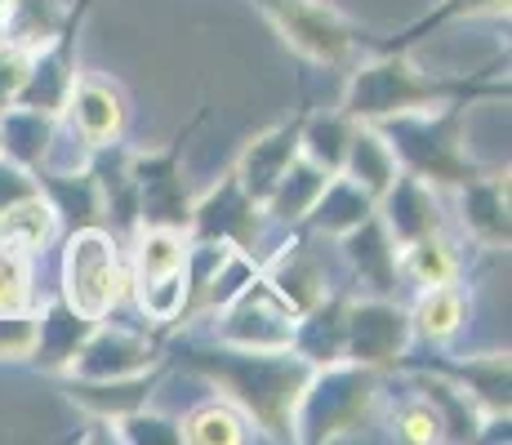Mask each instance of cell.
Returning <instances> with one entry per match:
<instances>
[{
  "label": "cell",
  "instance_id": "8d00e7d4",
  "mask_svg": "<svg viewBox=\"0 0 512 445\" xmlns=\"http://www.w3.org/2000/svg\"><path fill=\"white\" fill-rule=\"evenodd\" d=\"M401 272L415 276L419 285H450L459 281V254L441 232H428L419 241L401 245Z\"/></svg>",
  "mask_w": 512,
  "mask_h": 445
},
{
  "label": "cell",
  "instance_id": "8fae6325",
  "mask_svg": "<svg viewBox=\"0 0 512 445\" xmlns=\"http://www.w3.org/2000/svg\"><path fill=\"white\" fill-rule=\"evenodd\" d=\"M410 339V312L401 308L397 299H348V343H343V356L357 365H370L379 374H392L397 361L406 356Z\"/></svg>",
  "mask_w": 512,
  "mask_h": 445
},
{
  "label": "cell",
  "instance_id": "7a4b0ae2",
  "mask_svg": "<svg viewBox=\"0 0 512 445\" xmlns=\"http://www.w3.org/2000/svg\"><path fill=\"white\" fill-rule=\"evenodd\" d=\"M508 76L472 72V76H432L410 63L406 49H374L370 63L352 72L343 89L339 112L352 121H388L406 112H432L446 103H481V98H508Z\"/></svg>",
  "mask_w": 512,
  "mask_h": 445
},
{
  "label": "cell",
  "instance_id": "3957f363",
  "mask_svg": "<svg viewBox=\"0 0 512 445\" xmlns=\"http://www.w3.org/2000/svg\"><path fill=\"white\" fill-rule=\"evenodd\" d=\"M477 103H446L432 112H406L374 121V130L388 138L392 156L406 174L423 178L428 187H464L481 174L468 152V112Z\"/></svg>",
  "mask_w": 512,
  "mask_h": 445
},
{
  "label": "cell",
  "instance_id": "30bf717a",
  "mask_svg": "<svg viewBox=\"0 0 512 445\" xmlns=\"http://www.w3.org/2000/svg\"><path fill=\"white\" fill-rule=\"evenodd\" d=\"M263 205L236 183V174L228 170L205 196L192 201V219H187V236L192 241H210V245H232V250L254 254L263 236Z\"/></svg>",
  "mask_w": 512,
  "mask_h": 445
},
{
  "label": "cell",
  "instance_id": "f1b7e54d",
  "mask_svg": "<svg viewBox=\"0 0 512 445\" xmlns=\"http://www.w3.org/2000/svg\"><path fill=\"white\" fill-rule=\"evenodd\" d=\"M352 183L361 187V192H370L374 201H379L383 192L392 187V178L401 174L397 156H392L388 138L374 130L370 121H357V130H352V143H348V156H343V170Z\"/></svg>",
  "mask_w": 512,
  "mask_h": 445
},
{
  "label": "cell",
  "instance_id": "d4e9b609",
  "mask_svg": "<svg viewBox=\"0 0 512 445\" xmlns=\"http://www.w3.org/2000/svg\"><path fill=\"white\" fill-rule=\"evenodd\" d=\"M63 116H45L32 107H5L0 112V156H9L23 170H41L54 156V130Z\"/></svg>",
  "mask_w": 512,
  "mask_h": 445
},
{
  "label": "cell",
  "instance_id": "cb8c5ba5",
  "mask_svg": "<svg viewBox=\"0 0 512 445\" xmlns=\"http://www.w3.org/2000/svg\"><path fill=\"white\" fill-rule=\"evenodd\" d=\"M32 178L45 192V201L54 205L58 227H67V232H76V227H103V196H98L90 165L76 174H58V170H49V165H41Z\"/></svg>",
  "mask_w": 512,
  "mask_h": 445
},
{
  "label": "cell",
  "instance_id": "83f0119b",
  "mask_svg": "<svg viewBox=\"0 0 512 445\" xmlns=\"http://www.w3.org/2000/svg\"><path fill=\"white\" fill-rule=\"evenodd\" d=\"M410 374H415L419 397L437 410L441 441H481V419H486V414L472 405L464 388H455L450 379H441V374H432V370H410Z\"/></svg>",
  "mask_w": 512,
  "mask_h": 445
},
{
  "label": "cell",
  "instance_id": "ffe728a7",
  "mask_svg": "<svg viewBox=\"0 0 512 445\" xmlns=\"http://www.w3.org/2000/svg\"><path fill=\"white\" fill-rule=\"evenodd\" d=\"M374 210H379L388 236L397 241V250L401 245H410V241H419V236H428V232H441V210H437L432 187L423 183V178L406 174V170L392 178V187L379 196Z\"/></svg>",
  "mask_w": 512,
  "mask_h": 445
},
{
  "label": "cell",
  "instance_id": "5b68a950",
  "mask_svg": "<svg viewBox=\"0 0 512 445\" xmlns=\"http://www.w3.org/2000/svg\"><path fill=\"white\" fill-rule=\"evenodd\" d=\"M125 272L121 245L107 227H76L67 232V250H63V299L72 303L81 316L90 321H107L116 312V303L125 299Z\"/></svg>",
  "mask_w": 512,
  "mask_h": 445
},
{
  "label": "cell",
  "instance_id": "836d02e7",
  "mask_svg": "<svg viewBox=\"0 0 512 445\" xmlns=\"http://www.w3.org/2000/svg\"><path fill=\"white\" fill-rule=\"evenodd\" d=\"M352 121L348 112H303V134H299V152L308 161H317L326 174H339L343 170V156H348V143H352Z\"/></svg>",
  "mask_w": 512,
  "mask_h": 445
},
{
  "label": "cell",
  "instance_id": "484cf974",
  "mask_svg": "<svg viewBox=\"0 0 512 445\" xmlns=\"http://www.w3.org/2000/svg\"><path fill=\"white\" fill-rule=\"evenodd\" d=\"M374 205H379V201H374L370 192H361L348 174H330L326 187H321V196L312 201L303 227H308L312 236H334V241H339L343 232H352L357 223L370 219Z\"/></svg>",
  "mask_w": 512,
  "mask_h": 445
},
{
  "label": "cell",
  "instance_id": "52a82bcc",
  "mask_svg": "<svg viewBox=\"0 0 512 445\" xmlns=\"http://www.w3.org/2000/svg\"><path fill=\"white\" fill-rule=\"evenodd\" d=\"M201 125L196 116L174 143L156 147V152H130V174H134V196H139V227H170V232H187L192 219V187L183 174V147L192 130ZM134 227V232H139Z\"/></svg>",
  "mask_w": 512,
  "mask_h": 445
},
{
  "label": "cell",
  "instance_id": "f35d334b",
  "mask_svg": "<svg viewBox=\"0 0 512 445\" xmlns=\"http://www.w3.org/2000/svg\"><path fill=\"white\" fill-rule=\"evenodd\" d=\"M0 312H32V254L0 245Z\"/></svg>",
  "mask_w": 512,
  "mask_h": 445
},
{
  "label": "cell",
  "instance_id": "9a60e30c",
  "mask_svg": "<svg viewBox=\"0 0 512 445\" xmlns=\"http://www.w3.org/2000/svg\"><path fill=\"white\" fill-rule=\"evenodd\" d=\"M63 116L72 125V134L90 147H107V143H121L125 134V94L112 81H98V76H76L72 94L63 103Z\"/></svg>",
  "mask_w": 512,
  "mask_h": 445
},
{
  "label": "cell",
  "instance_id": "7bdbcfd3",
  "mask_svg": "<svg viewBox=\"0 0 512 445\" xmlns=\"http://www.w3.org/2000/svg\"><path fill=\"white\" fill-rule=\"evenodd\" d=\"M27 192H36L32 170H23V165H14L9 156H0V210H9L14 201H23Z\"/></svg>",
  "mask_w": 512,
  "mask_h": 445
},
{
  "label": "cell",
  "instance_id": "ee69618b",
  "mask_svg": "<svg viewBox=\"0 0 512 445\" xmlns=\"http://www.w3.org/2000/svg\"><path fill=\"white\" fill-rule=\"evenodd\" d=\"M0 9H5V0H0Z\"/></svg>",
  "mask_w": 512,
  "mask_h": 445
},
{
  "label": "cell",
  "instance_id": "d590c367",
  "mask_svg": "<svg viewBox=\"0 0 512 445\" xmlns=\"http://www.w3.org/2000/svg\"><path fill=\"white\" fill-rule=\"evenodd\" d=\"M187 232H170V227H139V241H134V276L130 281H152V276L179 272L187 263Z\"/></svg>",
  "mask_w": 512,
  "mask_h": 445
},
{
  "label": "cell",
  "instance_id": "74e56055",
  "mask_svg": "<svg viewBox=\"0 0 512 445\" xmlns=\"http://www.w3.org/2000/svg\"><path fill=\"white\" fill-rule=\"evenodd\" d=\"M112 428V437L125 445H183V423L170 414H156L152 405H139V410L112 419Z\"/></svg>",
  "mask_w": 512,
  "mask_h": 445
},
{
  "label": "cell",
  "instance_id": "b9f144b4",
  "mask_svg": "<svg viewBox=\"0 0 512 445\" xmlns=\"http://www.w3.org/2000/svg\"><path fill=\"white\" fill-rule=\"evenodd\" d=\"M27 58H32V54H27V49H18V45L0 41V112H5V107H14L18 89H23Z\"/></svg>",
  "mask_w": 512,
  "mask_h": 445
},
{
  "label": "cell",
  "instance_id": "f546056e",
  "mask_svg": "<svg viewBox=\"0 0 512 445\" xmlns=\"http://www.w3.org/2000/svg\"><path fill=\"white\" fill-rule=\"evenodd\" d=\"M63 23H67L63 0H5V9H0V41L36 54L41 45L54 41Z\"/></svg>",
  "mask_w": 512,
  "mask_h": 445
},
{
  "label": "cell",
  "instance_id": "5bb4252c",
  "mask_svg": "<svg viewBox=\"0 0 512 445\" xmlns=\"http://www.w3.org/2000/svg\"><path fill=\"white\" fill-rule=\"evenodd\" d=\"M259 272H263V281H268L294 312H308L312 303L330 294L326 290V263H321V254H317V245H312L308 227H299V232H294L268 263H259Z\"/></svg>",
  "mask_w": 512,
  "mask_h": 445
},
{
  "label": "cell",
  "instance_id": "d6a6232c",
  "mask_svg": "<svg viewBox=\"0 0 512 445\" xmlns=\"http://www.w3.org/2000/svg\"><path fill=\"white\" fill-rule=\"evenodd\" d=\"M464 316H468V299L455 281L450 285H423L419 303L410 308V330H415L423 343H446V339L459 334Z\"/></svg>",
  "mask_w": 512,
  "mask_h": 445
},
{
  "label": "cell",
  "instance_id": "2e32d148",
  "mask_svg": "<svg viewBox=\"0 0 512 445\" xmlns=\"http://www.w3.org/2000/svg\"><path fill=\"white\" fill-rule=\"evenodd\" d=\"M339 250L348 259L352 276H357L366 290H374L379 299H397V281H401V250L388 236L379 210L370 214L366 223H357L352 232L339 236Z\"/></svg>",
  "mask_w": 512,
  "mask_h": 445
},
{
  "label": "cell",
  "instance_id": "e0dca14e",
  "mask_svg": "<svg viewBox=\"0 0 512 445\" xmlns=\"http://www.w3.org/2000/svg\"><path fill=\"white\" fill-rule=\"evenodd\" d=\"M299 134H303V112H294L290 121H281V125H272V130L254 134L250 143L241 147L232 174H236V183H241L259 205H263V196L272 192V183L290 170L294 156H299Z\"/></svg>",
  "mask_w": 512,
  "mask_h": 445
},
{
  "label": "cell",
  "instance_id": "44dd1931",
  "mask_svg": "<svg viewBox=\"0 0 512 445\" xmlns=\"http://www.w3.org/2000/svg\"><path fill=\"white\" fill-rule=\"evenodd\" d=\"M98 321L81 316L72 303L58 294V299L45 303V312H36V343H32V356L27 361L45 374H67L72 370V356L81 352V343L90 339Z\"/></svg>",
  "mask_w": 512,
  "mask_h": 445
},
{
  "label": "cell",
  "instance_id": "4fadbf2b",
  "mask_svg": "<svg viewBox=\"0 0 512 445\" xmlns=\"http://www.w3.org/2000/svg\"><path fill=\"white\" fill-rule=\"evenodd\" d=\"M161 365V334H134L121 325L98 321L90 339L81 343V352L72 356L76 379H125V374H143Z\"/></svg>",
  "mask_w": 512,
  "mask_h": 445
},
{
  "label": "cell",
  "instance_id": "60d3db41",
  "mask_svg": "<svg viewBox=\"0 0 512 445\" xmlns=\"http://www.w3.org/2000/svg\"><path fill=\"white\" fill-rule=\"evenodd\" d=\"M36 343V312H0V361H27Z\"/></svg>",
  "mask_w": 512,
  "mask_h": 445
},
{
  "label": "cell",
  "instance_id": "ab89813d",
  "mask_svg": "<svg viewBox=\"0 0 512 445\" xmlns=\"http://www.w3.org/2000/svg\"><path fill=\"white\" fill-rule=\"evenodd\" d=\"M392 437H397V441H410V445H432V441H441V419H437V410H432V405L415 392V397L401 401V410L392 414Z\"/></svg>",
  "mask_w": 512,
  "mask_h": 445
},
{
  "label": "cell",
  "instance_id": "9c48e42d",
  "mask_svg": "<svg viewBox=\"0 0 512 445\" xmlns=\"http://www.w3.org/2000/svg\"><path fill=\"white\" fill-rule=\"evenodd\" d=\"M94 0H81L76 9H67V23L58 27V36L49 45H41L32 58H27V76L23 89H18L14 107H32V112L45 116H63V103L72 94L76 76V49H81V32H85V18H90Z\"/></svg>",
  "mask_w": 512,
  "mask_h": 445
},
{
  "label": "cell",
  "instance_id": "8992f818",
  "mask_svg": "<svg viewBox=\"0 0 512 445\" xmlns=\"http://www.w3.org/2000/svg\"><path fill=\"white\" fill-rule=\"evenodd\" d=\"M250 5L277 27V36L294 54L317 67H343L370 41L357 23H348L326 0H250Z\"/></svg>",
  "mask_w": 512,
  "mask_h": 445
},
{
  "label": "cell",
  "instance_id": "e575fe53",
  "mask_svg": "<svg viewBox=\"0 0 512 445\" xmlns=\"http://www.w3.org/2000/svg\"><path fill=\"white\" fill-rule=\"evenodd\" d=\"M183 441L187 445H241V441H250V419L228 397L205 401L183 419Z\"/></svg>",
  "mask_w": 512,
  "mask_h": 445
},
{
  "label": "cell",
  "instance_id": "7c38bea8",
  "mask_svg": "<svg viewBox=\"0 0 512 445\" xmlns=\"http://www.w3.org/2000/svg\"><path fill=\"white\" fill-rule=\"evenodd\" d=\"M397 370H432L441 379H450L455 388H464L472 405L486 414L490 423H508V410H512V361L508 352H481V356H468V361H406L401 356Z\"/></svg>",
  "mask_w": 512,
  "mask_h": 445
},
{
  "label": "cell",
  "instance_id": "277c9868",
  "mask_svg": "<svg viewBox=\"0 0 512 445\" xmlns=\"http://www.w3.org/2000/svg\"><path fill=\"white\" fill-rule=\"evenodd\" d=\"M383 374L357 361H334L317 365L303 383L299 401H294L290 441L299 445H330L343 441L370 419L374 401H379Z\"/></svg>",
  "mask_w": 512,
  "mask_h": 445
},
{
  "label": "cell",
  "instance_id": "4316f807",
  "mask_svg": "<svg viewBox=\"0 0 512 445\" xmlns=\"http://www.w3.org/2000/svg\"><path fill=\"white\" fill-rule=\"evenodd\" d=\"M326 170H321L317 161H308V156H294L290 170H285L277 183H272V192L263 196V214H268L272 223L281 227H303V219H308L312 201L321 196V187H326Z\"/></svg>",
  "mask_w": 512,
  "mask_h": 445
},
{
  "label": "cell",
  "instance_id": "ba28073f",
  "mask_svg": "<svg viewBox=\"0 0 512 445\" xmlns=\"http://www.w3.org/2000/svg\"><path fill=\"white\" fill-rule=\"evenodd\" d=\"M294 321H299V312L259 272L214 312V343L250 348V352H281V348H290Z\"/></svg>",
  "mask_w": 512,
  "mask_h": 445
},
{
  "label": "cell",
  "instance_id": "ac0fdd59",
  "mask_svg": "<svg viewBox=\"0 0 512 445\" xmlns=\"http://www.w3.org/2000/svg\"><path fill=\"white\" fill-rule=\"evenodd\" d=\"M459 192V219L464 232L481 250H508L512 241V219H508V174L481 170L472 183L455 187Z\"/></svg>",
  "mask_w": 512,
  "mask_h": 445
},
{
  "label": "cell",
  "instance_id": "4dcf8cb0",
  "mask_svg": "<svg viewBox=\"0 0 512 445\" xmlns=\"http://www.w3.org/2000/svg\"><path fill=\"white\" fill-rule=\"evenodd\" d=\"M486 14H508V0H432V9L423 18L406 27V32L388 36V41H366L370 49H415L419 41L428 36L446 32V27H459V23H472V18H486Z\"/></svg>",
  "mask_w": 512,
  "mask_h": 445
},
{
  "label": "cell",
  "instance_id": "d6986e66",
  "mask_svg": "<svg viewBox=\"0 0 512 445\" xmlns=\"http://www.w3.org/2000/svg\"><path fill=\"white\" fill-rule=\"evenodd\" d=\"M161 383V365L143 374H125V379H76V374H63V392L72 405H81L85 414L112 423L121 414L139 410V405H152V392Z\"/></svg>",
  "mask_w": 512,
  "mask_h": 445
},
{
  "label": "cell",
  "instance_id": "7402d4cb",
  "mask_svg": "<svg viewBox=\"0 0 512 445\" xmlns=\"http://www.w3.org/2000/svg\"><path fill=\"white\" fill-rule=\"evenodd\" d=\"M343 343H348V294L330 290L326 299H317L308 312H299L294 334H290V352H299L303 361L317 370V365L348 361Z\"/></svg>",
  "mask_w": 512,
  "mask_h": 445
},
{
  "label": "cell",
  "instance_id": "1f68e13d",
  "mask_svg": "<svg viewBox=\"0 0 512 445\" xmlns=\"http://www.w3.org/2000/svg\"><path fill=\"white\" fill-rule=\"evenodd\" d=\"M54 236H58V214H54V205L45 201L41 187L27 192L23 201H14L9 210H0V245H9V250L36 254V250H45Z\"/></svg>",
  "mask_w": 512,
  "mask_h": 445
},
{
  "label": "cell",
  "instance_id": "6da1fadb",
  "mask_svg": "<svg viewBox=\"0 0 512 445\" xmlns=\"http://www.w3.org/2000/svg\"><path fill=\"white\" fill-rule=\"evenodd\" d=\"M174 361L183 370L210 379L232 405H241L245 419L254 428H263L268 441H290V419H294V401H299L303 383H308L312 365L299 352L281 348V352H250V348H196V343H179Z\"/></svg>",
  "mask_w": 512,
  "mask_h": 445
},
{
  "label": "cell",
  "instance_id": "603a6c76",
  "mask_svg": "<svg viewBox=\"0 0 512 445\" xmlns=\"http://www.w3.org/2000/svg\"><path fill=\"white\" fill-rule=\"evenodd\" d=\"M90 174L103 196V227L112 232H134L139 227V196H134V174H130V147L107 143L90 147Z\"/></svg>",
  "mask_w": 512,
  "mask_h": 445
}]
</instances>
